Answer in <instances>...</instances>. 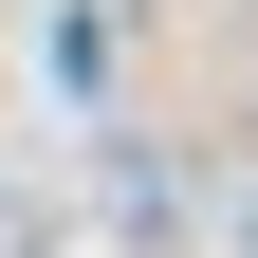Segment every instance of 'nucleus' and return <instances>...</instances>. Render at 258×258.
<instances>
[]
</instances>
